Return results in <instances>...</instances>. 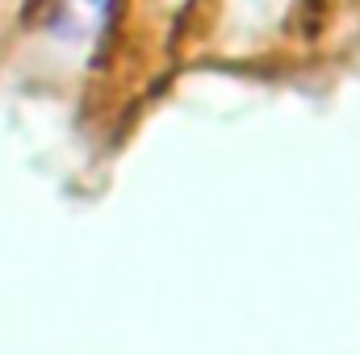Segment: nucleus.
<instances>
[{"mask_svg": "<svg viewBox=\"0 0 360 355\" xmlns=\"http://www.w3.org/2000/svg\"><path fill=\"white\" fill-rule=\"evenodd\" d=\"M113 0H46V21L63 38H89L101 34Z\"/></svg>", "mask_w": 360, "mask_h": 355, "instance_id": "f257e3e1", "label": "nucleus"}]
</instances>
